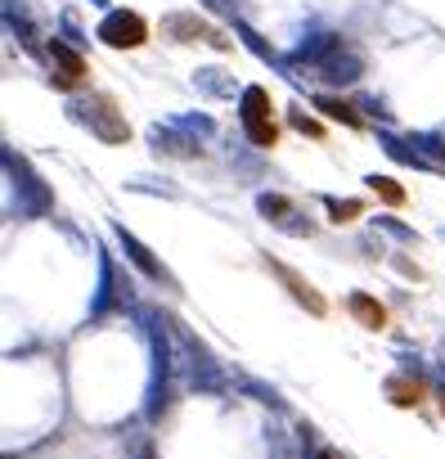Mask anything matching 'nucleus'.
Listing matches in <instances>:
<instances>
[{"instance_id":"nucleus-1","label":"nucleus","mask_w":445,"mask_h":459,"mask_svg":"<svg viewBox=\"0 0 445 459\" xmlns=\"http://www.w3.org/2000/svg\"><path fill=\"white\" fill-rule=\"evenodd\" d=\"M239 113H244V131H248L252 144H261V149H275L279 144L284 126L275 117V100H270L266 86H248L244 100H239Z\"/></svg>"},{"instance_id":"nucleus-2","label":"nucleus","mask_w":445,"mask_h":459,"mask_svg":"<svg viewBox=\"0 0 445 459\" xmlns=\"http://www.w3.org/2000/svg\"><path fill=\"white\" fill-rule=\"evenodd\" d=\"M162 37L175 41V46H216V50H235V41H230L226 32L211 28V23H202L198 14H167V19H162Z\"/></svg>"},{"instance_id":"nucleus-3","label":"nucleus","mask_w":445,"mask_h":459,"mask_svg":"<svg viewBox=\"0 0 445 459\" xmlns=\"http://www.w3.org/2000/svg\"><path fill=\"white\" fill-rule=\"evenodd\" d=\"M149 23H144V14H135V10H113L104 23H99V41L104 46H113V50H140V46H149Z\"/></svg>"},{"instance_id":"nucleus-4","label":"nucleus","mask_w":445,"mask_h":459,"mask_svg":"<svg viewBox=\"0 0 445 459\" xmlns=\"http://www.w3.org/2000/svg\"><path fill=\"white\" fill-rule=\"evenodd\" d=\"M266 271H270V275L288 289V298H293L297 307H306L311 316H329V298H324V293H320L306 275H297V271H293V266H284L279 257H266Z\"/></svg>"},{"instance_id":"nucleus-5","label":"nucleus","mask_w":445,"mask_h":459,"mask_svg":"<svg viewBox=\"0 0 445 459\" xmlns=\"http://www.w3.org/2000/svg\"><path fill=\"white\" fill-rule=\"evenodd\" d=\"M50 55H55V86L59 91H86L90 86V64L77 55V50H68L64 41H50Z\"/></svg>"},{"instance_id":"nucleus-6","label":"nucleus","mask_w":445,"mask_h":459,"mask_svg":"<svg viewBox=\"0 0 445 459\" xmlns=\"http://www.w3.org/2000/svg\"><path fill=\"white\" fill-rule=\"evenodd\" d=\"M90 122H95V131H99L104 140H113V144H126V140H131V126L117 117V100H108V95H95V100H90Z\"/></svg>"},{"instance_id":"nucleus-7","label":"nucleus","mask_w":445,"mask_h":459,"mask_svg":"<svg viewBox=\"0 0 445 459\" xmlns=\"http://www.w3.org/2000/svg\"><path fill=\"white\" fill-rule=\"evenodd\" d=\"M347 311H351L364 329H373V333H382V329H387V307H382V302H373L369 293H351V298H347Z\"/></svg>"},{"instance_id":"nucleus-8","label":"nucleus","mask_w":445,"mask_h":459,"mask_svg":"<svg viewBox=\"0 0 445 459\" xmlns=\"http://www.w3.org/2000/svg\"><path fill=\"white\" fill-rule=\"evenodd\" d=\"M387 396H391V405H400V410H418L423 396H427V387H423L418 378H391V383H387Z\"/></svg>"},{"instance_id":"nucleus-9","label":"nucleus","mask_w":445,"mask_h":459,"mask_svg":"<svg viewBox=\"0 0 445 459\" xmlns=\"http://www.w3.org/2000/svg\"><path fill=\"white\" fill-rule=\"evenodd\" d=\"M315 108L324 113V117H333V122H342V126H351V131H364V117L351 108V104H342V100H315Z\"/></svg>"},{"instance_id":"nucleus-10","label":"nucleus","mask_w":445,"mask_h":459,"mask_svg":"<svg viewBox=\"0 0 445 459\" xmlns=\"http://www.w3.org/2000/svg\"><path fill=\"white\" fill-rule=\"evenodd\" d=\"M329 216H333V225H351L355 216H364V203L360 198H329Z\"/></svg>"},{"instance_id":"nucleus-11","label":"nucleus","mask_w":445,"mask_h":459,"mask_svg":"<svg viewBox=\"0 0 445 459\" xmlns=\"http://www.w3.org/2000/svg\"><path fill=\"white\" fill-rule=\"evenodd\" d=\"M369 189H373L382 203H391V207H405V189H400L391 176H369Z\"/></svg>"},{"instance_id":"nucleus-12","label":"nucleus","mask_w":445,"mask_h":459,"mask_svg":"<svg viewBox=\"0 0 445 459\" xmlns=\"http://www.w3.org/2000/svg\"><path fill=\"white\" fill-rule=\"evenodd\" d=\"M126 248H131V253H135V266H144V271H149V275H153V280H162V266H158V262H153V253H149V248H140V244H135V239H131V235H126Z\"/></svg>"},{"instance_id":"nucleus-13","label":"nucleus","mask_w":445,"mask_h":459,"mask_svg":"<svg viewBox=\"0 0 445 459\" xmlns=\"http://www.w3.org/2000/svg\"><path fill=\"white\" fill-rule=\"evenodd\" d=\"M261 212H266V216H288V212H293V203L270 194V198H261Z\"/></svg>"},{"instance_id":"nucleus-14","label":"nucleus","mask_w":445,"mask_h":459,"mask_svg":"<svg viewBox=\"0 0 445 459\" xmlns=\"http://www.w3.org/2000/svg\"><path fill=\"white\" fill-rule=\"evenodd\" d=\"M293 126H297L302 135H311V140H324V126H320V122H311V117H293Z\"/></svg>"},{"instance_id":"nucleus-15","label":"nucleus","mask_w":445,"mask_h":459,"mask_svg":"<svg viewBox=\"0 0 445 459\" xmlns=\"http://www.w3.org/2000/svg\"><path fill=\"white\" fill-rule=\"evenodd\" d=\"M441 414H445V396H441Z\"/></svg>"},{"instance_id":"nucleus-16","label":"nucleus","mask_w":445,"mask_h":459,"mask_svg":"<svg viewBox=\"0 0 445 459\" xmlns=\"http://www.w3.org/2000/svg\"><path fill=\"white\" fill-rule=\"evenodd\" d=\"M320 459H333V455H320Z\"/></svg>"}]
</instances>
